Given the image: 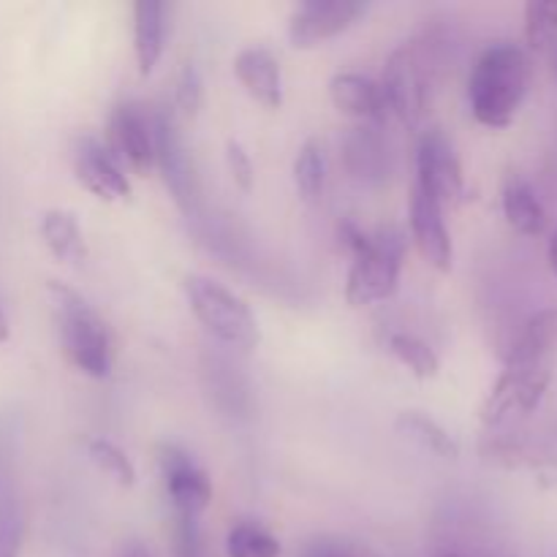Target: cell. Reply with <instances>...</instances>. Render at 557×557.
Instances as JSON below:
<instances>
[{"label": "cell", "instance_id": "1", "mask_svg": "<svg viewBox=\"0 0 557 557\" xmlns=\"http://www.w3.org/2000/svg\"><path fill=\"white\" fill-rule=\"evenodd\" d=\"M531 85V63L517 44H493L476 60L468 79L473 117L487 128H509Z\"/></svg>", "mask_w": 557, "mask_h": 557}, {"label": "cell", "instance_id": "2", "mask_svg": "<svg viewBox=\"0 0 557 557\" xmlns=\"http://www.w3.org/2000/svg\"><path fill=\"white\" fill-rule=\"evenodd\" d=\"M47 297L65 359L90 379H107L112 373V337L101 315L79 292L63 283L49 281Z\"/></svg>", "mask_w": 557, "mask_h": 557}, {"label": "cell", "instance_id": "3", "mask_svg": "<svg viewBox=\"0 0 557 557\" xmlns=\"http://www.w3.org/2000/svg\"><path fill=\"white\" fill-rule=\"evenodd\" d=\"M438 82V47L430 38H411L389 54L384 79L386 109L417 128L433 107V90Z\"/></svg>", "mask_w": 557, "mask_h": 557}, {"label": "cell", "instance_id": "4", "mask_svg": "<svg viewBox=\"0 0 557 557\" xmlns=\"http://www.w3.org/2000/svg\"><path fill=\"white\" fill-rule=\"evenodd\" d=\"M156 462L163 487L177 517V549L183 557L196 555L199 544V517L212 500V482L205 468L177 444H158Z\"/></svg>", "mask_w": 557, "mask_h": 557}, {"label": "cell", "instance_id": "5", "mask_svg": "<svg viewBox=\"0 0 557 557\" xmlns=\"http://www.w3.org/2000/svg\"><path fill=\"white\" fill-rule=\"evenodd\" d=\"M185 299L199 319V324L226 346L239 351H253L261 343V330L248 305L228 292L223 283L205 275H188L183 283Z\"/></svg>", "mask_w": 557, "mask_h": 557}, {"label": "cell", "instance_id": "6", "mask_svg": "<svg viewBox=\"0 0 557 557\" xmlns=\"http://www.w3.org/2000/svg\"><path fill=\"white\" fill-rule=\"evenodd\" d=\"M403 256H406V237L400 228H379V234H373L370 243L354 256L346 281V302L351 308H368L389 299L400 281Z\"/></svg>", "mask_w": 557, "mask_h": 557}, {"label": "cell", "instance_id": "7", "mask_svg": "<svg viewBox=\"0 0 557 557\" xmlns=\"http://www.w3.org/2000/svg\"><path fill=\"white\" fill-rule=\"evenodd\" d=\"M553 381V364H506L490 395L479 408L487 428L504 424L511 417H525L539 408Z\"/></svg>", "mask_w": 557, "mask_h": 557}, {"label": "cell", "instance_id": "8", "mask_svg": "<svg viewBox=\"0 0 557 557\" xmlns=\"http://www.w3.org/2000/svg\"><path fill=\"white\" fill-rule=\"evenodd\" d=\"M152 139H156V166L161 172L163 185L169 188L180 210L190 212L199 199V177L196 163L180 134L177 114L172 109H161L152 114Z\"/></svg>", "mask_w": 557, "mask_h": 557}, {"label": "cell", "instance_id": "9", "mask_svg": "<svg viewBox=\"0 0 557 557\" xmlns=\"http://www.w3.org/2000/svg\"><path fill=\"white\" fill-rule=\"evenodd\" d=\"M417 185L441 207H457L466 199V174L455 145L441 128L424 131L417 150Z\"/></svg>", "mask_w": 557, "mask_h": 557}, {"label": "cell", "instance_id": "10", "mask_svg": "<svg viewBox=\"0 0 557 557\" xmlns=\"http://www.w3.org/2000/svg\"><path fill=\"white\" fill-rule=\"evenodd\" d=\"M109 152L120 166H128L139 177L156 166V139H152V117L139 101H125L114 107L109 117Z\"/></svg>", "mask_w": 557, "mask_h": 557}, {"label": "cell", "instance_id": "11", "mask_svg": "<svg viewBox=\"0 0 557 557\" xmlns=\"http://www.w3.org/2000/svg\"><path fill=\"white\" fill-rule=\"evenodd\" d=\"M368 11L362 0H305L288 20V41L297 49H313L346 33Z\"/></svg>", "mask_w": 557, "mask_h": 557}, {"label": "cell", "instance_id": "12", "mask_svg": "<svg viewBox=\"0 0 557 557\" xmlns=\"http://www.w3.org/2000/svg\"><path fill=\"white\" fill-rule=\"evenodd\" d=\"M71 163L82 188L101 201H123L131 196V183L109 147L96 136H79L71 150Z\"/></svg>", "mask_w": 557, "mask_h": 557}, {"label": "cell", "instance_id": "13", "mask_svg": "<svg viewBox=\"0 0 557 557\" xmlns=\"http://www.w3.org/2000/svg\"><path fill=\"white\" fill-rule=\"evenodd\" d=\"M408 223H411V237L422 259L438 272H451L455 264V248H451L449 228L444 221V207L424 194L419 185L411 190V207H408Z\"/></svg>", "mask_w": 557, "mask_h": 557}, {"label": "cell", "instance_id": "14", "mask_svg": "<svg viewBox=\"0 0 557 557\" xmlns=\"http://www.w3.org/2000/svg\"><path fill=\"white\" fill-rule=\"evenodd\" d=\"M234 74L256 103L264 109H281L283 71L275 54L264 47H248L234 58Z\"/></svg>", "mask_w": 557, "mask_h": 557}, {"label": "cell", "instance_id": "15", "mask_svg": "<svg viewBox=\"0 0 557 557\" xmlns=\"http://www.w3.org/2000/svg\"><path fill=\"white\" fill-rule=\"evenodd\" d=\"M330 98L337 112L348 114V117L381 123L389 114L384 90H381L379 82L362 74H351V71H341V74L332 76Z\"/></svg>", "mask_w": 557, "mask_h": 557}, {"label": "cell", "instance_id": "16", "mask_svg": "<svg viewBox=\"0 0 557 557\" xmlns=\"http://www.w3.org/2000/svg\"><path fill=\"white\" fill-rule=\"evenodd\" d=\"M166 47V5L161 0L134 3V52L141 76H150Z\"/></svg>", "mask_w": 557, "mask_h": 557}, {"label": "cell", "instance_id": "17", "mask_svg": "<svg viewBox=\"0 0 557 557\" xmlns=\"http://www.w3.org/2000/svg\"><path fill=\"white\" fill-rule=\"evenodd\" d=\"M500 201H504V215L515 232L525 237H539L547 228V210L536 196L533 185L522 174L509 172L500 188Z\"/></svg>", "mask_w": 557, "mask_h": 557}, {"label": "cell", "instance_id": "18", "mask_svg": "<svg viewBox=\"0 0 557 557\" xmlns=\"http://www.w3.org/2000/svg\"><path fill=\"white\" fill-rule=\"evenodd\" d=\"M557 351V310H542L517 335L506 364H553Z\"/></svg>", "mask_w": 557, "mask_h": 557}, {"label": "cell", "instance_id": "19", "mask_svg": "<svg viewBox=\"0 0 557 557\" xmlns=\"http://www.w3.org/2000/svg\"><path fill=\"white\" fill-rule=\"evenodd\" d=\"M343 163L351 177L362 180V183H375L384 177L386 150L375 128L364 125V128L348 131V136L343 139Z\"/></svg>", "mask_w": 557, "mask_h": 557}, {"label": "cell", "instance_id": "20", "mask_svg": "<svg viewBox=\"0 0 557 557\" xmlns=\"http://www.w3.org/2000/svg\"><path fill=\"white\" fill-rule=\"evenodd\" d=\"M41 239L49 253L63 264H82L87 256L79 221L65 210H49L41 218Z\"/></svg>", "mask_w": 557, "mask_h": 557}, {"label": "cell", "instance_id": "21", "mask_svg": "<svg viewBox=\"0 0 557 557\" xmlns=\"http://www.w3.org/2000/svg\"><path fill=\"white\" fill-rule=\"evenodd\" d=\"M395 428L403 438H408L411 444H417L419 449L430 451V455L441 457V460H457V457H460L457 441L451 438L435 419L424 417V413L403 411L400 417H397Z\"/></svg>", "mask_w": 557, "mask_h": 557}, {"label": "cell", "instance_id": "22", "mask_svg": "<svg viewBox=\"0 0 557 557\" xmlns=\"http://www.w3.org/2000/svg\"><path fill=\"white\" fill-rule=\"evenodd\" d=\"M386 351L419 381H430L441 373V359L430 343L422 337L408 335V332H392L386 341Z\"/></svg>", "mask_w": 557, "mask_h": 557}, {"label": "cell", "instance_id": "23", "mask_svg": "<svg viewBox=\"0 0 557 557\" xmlns=\"http://www.w3.org/2000/svg\"><path fill=\"white\" fill-rule=\"evenodd\" d=\"M294 185L305 201H315L326 185V156L321 141L308 139L294 158Z\"/></svg>", "mask_w": 557, "mask_h": 557}, {"label": "cell", "instance_id": "24", "mask_svg": "<svg viewBox=\"0 0 557 557\" xmlns=\"http://www.w3.org/2000/svg\"><path fill=\"white\" fill-rule=\"evenodd\" d=\"M525 41L542 54L557 49V0H533L525 5Z\"/></svg>", "mask_w": 557, "mask_h": 557}, {"label": "cell", "instance_id": "25", "mask_svg": "<svg viewBox=\"0 0 557 557\" xmlns=\"http://www.w3.org/2000/svg\"><path fill=\"white\" fill-rule=\"evenodd\" d=\"M228 557H281V542L256 522H237L226 536Z\"/></svg>", "mask_w": 557, "mask_h": 557}, {"label": "cell", "instance_id": "26", "mask_svg": "<svg viewBox=\"0 0 557 557\" xmlns=\"http://www.w3.org/2000/svg\"><path fill=\"white\" fill-rule=\"evenodd\" d=\"M22 533H25V520H22L20 498L14 487L0 479V557H20Z\"/></svg>", "mask_w": 557, "mask_h": 557}, {"label": "cell", "instance_id": "27", "mask_svg": "<svg viewBox=\"0 0 557 557\" xmlns=\"http://www.w3.org/2000/svg\"><path fill=\"white\" fill-rule=\"evenodd\" d=\"M87 455L96 462L98 471L107 473L114 484H120V487H134L136 484L134 462L117 444L107 438H90L87 441Z\"/></svg>", "mask_w": 557, "mask_h": 557}, {"label": "cell", "instance_id": "28", "mask_svg": "<svg viewBox=\"0 0 557 557\" xmlns=\"http://www.w3.org/2000/svg\"><path fill=\"white\" fill-rule=\"evenodd\" d=\"M201 96H205V90H201L199 71L190 63H185L177 76V92H174L180 114H183V117H196V112H199L201 107Z\"/></svg>", "mask_w": 557, "mask_h": 557}, {"label": "cell", "instance_id": "29", "mask_svg": "<svg viewBox=\"0 0 557 557\" xmlns=\"http://www.w3.org/2000/svg\"><path fill=\"white\" fill-rule=\"evenodd\" d=\"M226 163H228V172H232V180L234 185H237L239 190H253V183H256V169H253V161H250V156L245 152V147L239 145V141L228 139L226 141Z\"/></svg>", "mask_w": 557, "mask_h": 557}, {"label": "cell", "instance_id": "30", "mask_svg": "<svg viewBox=\"0 0 557 557\" xmlns=\"http://www.w3.org/2000/svg\"><path fill=\"white\" fill-rule=\"evenodd\" d=\"M305 557H354L348 549L337 547V544H313V547L305 553Z\"/></svg>", "mask_w": 557, "mask_h": 557}, {"label": "cell", "instance_id": "31", "mask_svg": "<svg viewBox=\"0 0 557 557\" xmlns=\"http://www.w3.org/2000/svg\"><path fill=\"white\" fill-rule=\"evenodd\" d=\"M549 267H553V272L557 277V228H555L553 239H549Z\"/></svg>", "mask_w": 557, "mask_h": 557}, {"label": "cell", "instance_id": "32", "mask_svg": "<svg viewBox=\"0 0 557 557\" xmlns=\"http://www.w3.org/2000/svg\"><path fill=\"white\" fill-rule=\"evenodd\" d=\"M120 557H152L145 547H128Z\"/></svg>", "mask_w": 557, "mask_h": 557}, {"label": "cell", "instance_id": "33", "mask_svg": "<svg viewBox=\"0 0 557 557\" xmlns=\"http://www.w3.org/2000/svg\"><path fill=\"white\" fill-rule=\"evenodd\" d=\"M9 341V321H5V315L0 313V343Z\"/></svg>", "mask_w": 557, "mask_h": 557}, {"label": "cell", "instance_id": "34", "mask_svg": "<svg viewBox=\"0 0 557 557\" xmlns=\"http://www.w3.org/2000/svg\"><path fill=\"white\" fill-rule=\"evenodd\" d=\"M441 557H476V555H441Z\"/></svg>", "mask_w": 557, "mask_h": 557}]
</instances>
